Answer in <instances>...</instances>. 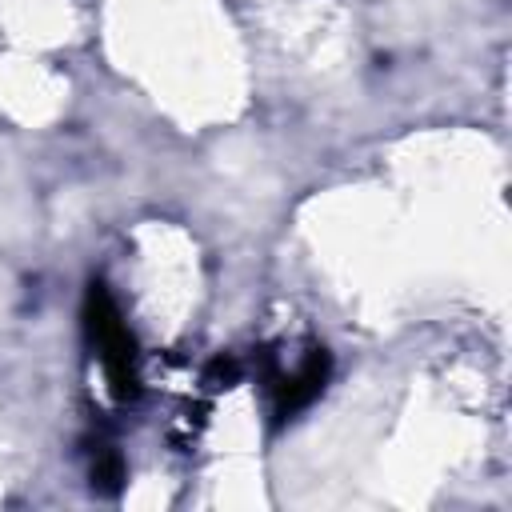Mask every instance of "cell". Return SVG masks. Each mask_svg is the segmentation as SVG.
I'll use <instances>...</instances> for the list:
<instances>
[{"label": "cell", "instance_id": "cell-3", "mask_svg": "<svg viewBox=\"0 0 512 512\" xmlns=\"http://www.w3.org/2000/svg\"><path fill=\"white\" fill-rule=\"evenodd\" d=\"M88 480H92V492L100 496H116L124 488V456L116 444L108 440L88 444Z\"/></svg>", "mask_w": 512, "mask_h": 512}, {"label": "cell", "instance_id": "cell-2", "mask_svg": "<svg viewBox=\"0 0 512 512\" xmlns=\"http://www.w3.org/2000/svg\"><path fill=\"white\" fill-rule=\"evenodd\" d=\"M80 324H84V340L100 364V376H104L112 400L132 404L140 396V348H136V336L104 280H92L84 288Z\"/></svg>", "mask_w": 512, "mask_h": 512}, {"label": "cell", "instance_id": "cell-1", "mask_svg": "<svg viewBox=\"0 0 512 512\" xmlns=\"http://www.w3.org/2000/svg\"><path fill=\"white\" fill-rule=\"evenodd\" d=\"M332 380V352L316 340H308L300 352H284V344L256 352V384L264 392V408L272 428H288L296 416H304Z\"/></svg>", "mask_w": 512, "mask_h": 512}]
</instances>
